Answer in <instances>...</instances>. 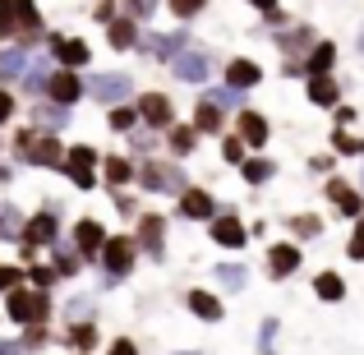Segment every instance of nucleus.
Returning <instances> with one entry per match:
<instances>
[{"label": "nucleus", "instance_id": "72a5a7b5", "mask_svg": "<svg viewBox=\"0 0 364 355\" xmlns=\"http://www.w3.org/2000/svg\"><path fill=\"white\" fill-rule=\"evenodd\" d=\"M240 176L249 180V185H267V180L277 176V161H267V157H249L245 166H240Z\"/></svg>", "mask_w": 364, "mask_h": 355}, {"label": "nucleus", "instance_id": "37998d69", "mask_svg": "<svg viewBox=\"0 0 364 355\" xmlns=\"http://www.w3.org/2000/svg\"><path fill=\"white\" fill-rule=\"evenodd\" d=\"M332 148H337L341 157H364V139H360V134H337Z\"/></svg>", "mask_w": 364, "mask_h": 355}, {"label": "nucleus", "instance_id": "0eeeda50", "mask_svg": "<svg viewBox=\"0 0 364 355\" xmlns=\"http://www.w3.org/2000/svg\"><path fill=\"white\" fill-rule=\"evenodd\" d=\"M129 92H134V79H129V74H92V79H88V97L107 102V111L111 107H124V102H129Z\"/></svg>", "mask_w": 364, "mask_h": 355}, {"label": "nucleus", "instance_id": "9d476101", "mask_svg": "<svg viewBox=\"0 0 364 355\" xmlns=\"http://www.w3.org/2000/svg\"><path fill=\"white\" fill-rule=\"evenodd\" d=\"M139 46L152 55V60H176V55L189 51V33H185V28H180V33H148Z\"/></svg>", "mask_w": 364, "mask_h": 355}, {"label": "nucleus", "instance_id": "423d86ee", "mask_svg": "<svg viewBox=\"0 0 364 355\" xmlns=\"http://www.w3.org/2000/svg\"><path fill=\"white\" fill-rule=\"evenodd\" d=\"M134 245H139L143 254L152 258V263H161V258H166V217H161V213H143Z\"/></svg>", "mask_w": 364, "mask_h": 355}, {"label": "nucleus", "instance_id": "c03bdc74", "mask_svg": "<svg viewBox=\"0 0 364 355\" xmlns=\"http://www.w3.org/2000/svg\"><path fill=\"white\" fill-rule=\"evenodd\" d=\"M65 314H70V323H83V319H92V295H74V300L65 304Z\"/></svg>", "mask_w": 364, "mask_h": 355}, {"label": "nucleus", "instance_id": "f8f14e48", "mask_svg": "<svg viewBox=\"0 0 364 355\" xmlns=\"http://www.w3.org/2000/svg\"><path fill=\"white\" fill-rule=\"evenodd\" d=\"M107 231H102L97 217H83V222H74V249H79L83 258H102V249H107Z\"/></svg>", "mask_w": 364, "mask_h": 355}, {"label": "nucleus", "instance_id": "a18cd8bd", "mask_svg": "<svg viewBox=\"0 0 364 355\" xmlns=\"http://www.w3.org/2000/svg\"><path fill=\"white\" fill-rule=\"evenodd\" d=\"M245 148H249V143L240 139V134H226V139H222V152H226V161H240V166H245Z\"/></svg>", "mask_w": 364, "mask_h": 355}, {"label": "nucleus", "instance_id": "6e6d98bb", "mask_svg": "<svg viewBox=\"0 0 364 355\" xmlns=\"http://www.w3.org/2000/svg\"><path fill=\"white\" fill-rule=\"evenodd\" d=\"M152 148V134H139V129H134V152H148Z\"/></svg>", "mask_w": 364, "mask_h": 355}, {"label": "nucleus", "instance_id": "864d4df0", "mask_svg": "<svg viewBox=\"0 0 364 355\" xmlns=\"http://www.w3.org/2000/svg\"><path fill=\"white\" fill-rule=\"evenodd\" d=\"M9 116H14V92H5V88H0V124H5Z\"/></svg>", "mask_w": 364, "mask_h": 355}, {"label": "nucleus", "instance_id": "a19ab883", "mask_svg": "<svg viewBox=\"0 0 364 355\" xmlns=\"http://www.w3.org/2000/svg\"><path fill=\"white\" fill-rule=\"evenodd\" d=\"M23 267H14V263H0V295H14L18 286H23Z\"/></svg>", "mask_w": 364, "mask_h": 355}, {"label": "nucleus", "instance_id": "6e6552de", "mask_svg": "<svg viewBox=\"0 0 364 355\" xmlns=\"http://www.w3.org/2000/svg\"><path fill=\"white\" fill-rule=\"evenodd\" d=\"M92 166H97V152H92L88 143H74V148L65 152V166H60V171H65V176H70L79 189H92V185H97Z\"/></svg>", "mask_w": 364, "mask_h": 355}, {"label": "nucleus", "instance_id": "20e7f679", "mask_svg": "<svg viewBox=\"0 0 364 355\" xmlns=\"http://www.w3.org/2000/svg\"><path fill=\"white\" fill-rule=\"evenodd\" d=\"M139 185L148 189V194H185L189 180H185V166H176V161H143L139 166Z\"/></svg>", "mask_w": 364, "mask_h": 355}, {"label": "nucleus", "instance_id": "5fc2aeb1", "mask_svg": "<svg viewBox=\"0 0 364 355\" xmlns=\"http://www.w3.org/2000/svg\"><path fill=\"white\" fill-rule=\"evenodd\" d=\"M116 208H120V213H124V217H134V213H139V203H134V198H129V194H120V198H116Z\"/></svg>", "mask_w": 364, "mask_h": 355}, {"label": "nucleus", "instance_id": "bf43d9fd", "mask_svg": "<svg viewBox=\"0 0 364 355\" xmlns=\"http://www.w3.org/2000/svg\"><path fill=\"white\" fill-rule=\"evenodd\" d=\"M360 194H364V166H360Z\"/></svg>", "mask_w": 364, "mask_h": 355}, {"label": "nucleus", "instance_id": "58836bf2", "mask_svg": "<svg viewBox=\"0 0 364 355\" xmlns=\"http://www.w3.org/2000/svg\"><path fill=\"white\" fill-rule=\"evenodd\" d=\"M139 124V107H111V129L116 134H134Z\"/></svg>", "mask_w": 364, "mask_h": 355}, {"label": "nucleus", "instance_id": "f257e3e1", "mask_svg": "<svg viewBox=\"0 0 364 355\" xmlns=\"http://www.w3.org/2000/svg\"><path fill=\"white\" fill-rule=\"evenodd\" d=\"M5 314L18 323V328H42V323L51 319V300H46V291L18 286L14 295H5Z\"/></svg>", "mask_w": 364, "mask_h": 355}, {"label": "nucleus", "instance_id": "4c0bfd02", "mask_svg": "<svg viewBox=\"0 0 364 355\" xmlns=\"http://www.w3.org/2000/svg\"><path fill=\"white\" fill-rule=\"evenodd\" d=\"M28 282H33V291H51V286L60 282V272L46 267V263H33V267H28Z\"/></svg>", "mask_w": 364, "mask_h": 355}, {"label": "nucleus", "instance_id": "dca6fc26", "mask_svg": "<svg viewBox=\"0 0 364 355\" xmlns=\"http://www.w3.org/2000/svg\"><path fill=\"white\" fill-rule=\"evenodd\" d=\"M180 217H189V222H213L217 217V198L208 194V189L189 185L185 194H180Z\"/></svg>", "mask_w": 364, "mask_h": 355}, {"label": "nucleus", "instance_id": "ea45409f", "mask_svg": "<svg viewBox=\"0 0 364 355\" xmlns=\"http://www.w3.org/2000/svg\"><path fill=\"white\" fill-rule=\"evenodd\" d=\"M217 277H222L226 291H245V282H249V272H245L240 263H222V267H217Z\"/></svg>", "mask_w": 364, "mask_h": 355}, {"label": "nucleus", "instance_id": "9b49d317", "mask_svg": "<svg viewBox=\"0 0 364 355\" xmlns=\"http://www.w3.org/2000/svg\"><path fill=\"white\" fill-rule=\"evenodd\" d=\"M139 120L148 124V129H171L176 107H171L166 92H148V97H139Z\"/></svg>", "mask_w": 364, "mask_h": 355}, {"label": "nucleus", "instance_id": "bb28decb", "mask_svg": "<svg viewBox=\"0 0 364 355\" xmlns=\"http://www.w3.org/2000/svg\"><path fill=\"white\" fill-rule=\"evenodd\" d=\"M51 74H55V70L46 65V55H37V60L28 65V74H23V88L33 92L37 102H42V97H46V88H51Z\"/></svg>", "mask_w": 364, "mask_h": 355}, {"label": "nucleus", "instance_id": "4468645a", "mask_svg": "<svg viewBox=\"0 0 364 355\" xmlns=\"http://www.w3.org/2000/svg\"><path fill=\"white\" fill-rule=\"evenodd\" d=\"M46 97L60 102V107H74L79 97H88V83H83L74 70H55V74H51V88H46Z\"/></svg>", "mask_w": 364, "mask_h": 355}, {"label": "nucleus", "instance_id": "79ce46f5", "mask_svg": "<svg viewBox=\"0 0 364 355\" xmlns=\"http://www.w3.org/2000/svg\"><path fill=\"white\" fill-rule=\"evenodd\" d=\"M291 231H295V240H318V231H323V222L318 217H291Z\"/></svg>", "mask_w": 364, "mask_h": 355}, {"label": "nucleus", "instance_id": "cd10ccee", "mask_svg": "<svg viewBox=\"0 0 364 355\" xmlns=\"http://www.w3.org/2000/svg\"><path fill=\"white\" fill-rule=\"evenodd\" d=\"M55 258H51V267H55V272H60V277H79L83 272V254H79V249H74V245H65V240H55Z\"/></svg>", "mask_w": 364, "mask_h": 355}, {"label": "nucleus", "instance_id": "f3484780", "mask_svg": "<svg viewBox=\"0 0 364 355\" xmlns=\"http://www.w3.org/2000/svg\"><path fill=\"white\" fill-rule=\"evenodd\" d=\"M185 309L194 314V319H203V323H222V319H226V309H222V295L203 291V286L185 291Z\"/></svg>", "mask_w": 364, "mask_h": 355}, {"label": "nucleus", "instance_id": "3c124183", "mask_svg": "<svg viewBox=\"0 0 364 355\" xmlns=\"http://www.w3.org/2000/svg\"><path fill=\"white\" fill-rule=\"evenodd\" d=\"M124 5H129V18H152V5H157V0H124Z\"/></svg>", "mask_w": 364, "mask_h": 355}, {"label": "nucleus", "instance_id": "39448f33", "mask_svg": "<svg viewBox=\"0 0 364 355\" xmlns=\"http://www.w3.org/2000/svg\"><path fill=\"white\" fill-rule=\"evenodd\" d=\"M55 240H60V213H55V208H42V213H33L23 222V240H18V245L42 249V245H55Z\"/></svg>", "mask_w": 364, "mask_h": 355}, {"label": "nucleus", "instance_id": "473e14b6", "mask_svg": "<svg viewBox=\"0 0 364 355\" xmlns=\"http://www.w3.org/2000/svg\"><path fill=\"white\" fill-rule=\"evenodd\" d=\"M314 295H318V300H332V304H337L341 295H346V282H341L337 272H318V277H314Z\"/></svg>", "mask_w": 364, "mask_h": 355}, {"label": "nucleus", "instance_id": "ddd939ff", "mask_svg": "<svg viewBox=\"0 0 364 355\" xmlns=\"http://www.w3.org/2000/svg\"><path fill=\"white\" fill-rule=\"evenodd\" d=\"M328 203L337 208L341 217H355V222L364 217V194H360L355 185H346V180H337V176L328 180Z\"/></svg>", "mask_w": 364, "mask_h": 355}, {"label": "nucleus", "instance_id": "2eb2a0df", "mask_svg": "<svg viewBox=\"0 0 364 355\" xmlns=\"http://www.w3.org/2000/svg\"><path fill=\"white\" fill-rule=\"evenodd\" d=\"M208 226H213V240H217L222 249H240V245H249V231H245V222L231 213V208H226V213H217Z\"/></svg>", "mask_w": 364, "mask_h": 355}, {"label": "nucleus", "instance_id": "8fccbe9b", "mask_svg": "<svg viewBox=\"0 0 364 355\" xmlns=\"http://www.w3.org/2000/svg\"><path fill=\"white\" fill-rule=\"evenodd\" d=\"M203 5H208V0H171V9H176L180 18H194V14H198Z\"/></svg>", "mask_w": 364, "mask_h": 355}, {"label": "nucleus", "instance_id": "f03ea898", "mask_svg": "<svg viewBox=\"0 0 364 355\" xmlns=\"http://www.w3.org/2000/svg\"><path fill=\"white\" fill-rule=\"evenodd\" d=\"M134 258H139V245H134V235H111L107 249H102V286H120L124 277L134 272Z\"/></svg>", "mask_w": 364, "mask_h": 355}, {"label": "nucleus", "instance_id": "c9c22d12", "mask_svg": "<svg viewBox=\"0 0 364 355\" xmlns=\"http://www.w3.org/2000/svg\"><path fill=\"white\" fill-rule=\"evenodd\" d=\"M203 97L217 102L222 111H245V92H240V88H208Z\"/></svg>", "mask_w": 364, "mask_h": 355}, {"label": "nucleus", "instance_id": "4d7b16f0", "mask_svg": "<svg viewBox=\"0 0 364 355\" xmlns=\"http://www.w3.org/2000/svg\"><path fill=\"white\" fill-rule=\"evenodd\" d=\"M0 355H23V346L18 341H0Z\"/></svg>", "mask_w": 364, "mask_h": 355}, {"label": "nucleus", "instance_id": "aec40b11", "mask_svg": "<svg viewBox=\"0 0 364 355\" xmlns=\"http://www.w3.org/2000/svg\"><path fill=\"white\" fill-rule=\"evenodd\" d=\"M51 60H60L65 70H79V65H88V42H79V37H51Z\"/></svg>", "mask_w": 364, "mask_h": 355}, {"label": "nucleus", "instance_id": "49530a36", "mask_svg": "<svg viewBox=\"0 0 364 355\" xmlns=\"http://www.w3.org/2000/svg\"><path fill=\"white\" fill-rule=\"evenodd\" d=\"M18 346H23V355H33L37 346H46V323H42V328H23V341H18Z\"/></svg>", "mask_w": 364, "mask_h": 355}, {"label": "nucleus", "instance_id": "c85d7f7f", "mask_svg": "<svg viewBox=\"0 0 364 355\" xmlns=\"http://www.w3.org/2000/svg\"><path fill=\"white\" fill-rule=\"evenodd\" d=\"M28 65H33L28 46H9V51H0V79H23Z\"/></svg>", "mask_w": 364, "mask_h": 355}, {"label": "nucleus", "instance_id": "2f4dec72", "mask_svg": "<svg viewBox=\"0 0 364 355\" xmlns=\"http://www.w3.org/2000/svg\"><path fill=\"white\" fill-rule=\"evenodd\" d=\"M309 102H314V107H337V102H341L337 79H332V74H323V79H309Z\"/></svg>", "mask_w": 364, "mask_h": 355}, {"label": "nucleus", "instance_id": "393cba45", "mask_svg": "<svg viewBox=\"0 0 364 355\" xmlns=\"http://www.w3.org/2000/svg\"><path fill=\"white\" fill-rule=\"evenodd\" d=\"M65 341H70V351H74V355H92V351H97V323H92V319L70 323Z\"/></svg>", "mask_w": 364, "mask_h": 355}, {"label": "nucleus", "instance_id": "b1692460", "mask_svg": "<svg viewBox=\"0 0 364 355\" xmlns=\"http://www.w3.org/2000/svg\"><path fill=\"white\" fill-rule=\"evenodd\" d=\"M258 83H263V70H258L254 60H231L226 65V88L249 92V88H258Z\"/></svg>", "mask_w": 364, "mask_h": 355}, {"label": "nucleus", "instance_id": "e2e57ef3", "mask_svg": "<svg viewBox=\"0 0 364 355\" xmlns=\"http://www.w3.org/2000/svg\"><path fill=\"white\" fill-rule=\"evenodd\" d=\"M258 355H277V351H258Z\"/></svg>", "mask_w": 364, "mask_h": 355}, {"label": "nucleus", "instance_id": "4be33fe9", "mask_svg": "<svg viewBox=\"0 0 364 355\" xmlns=\"http://www.w3.org/2000/svg\"><path fill=\"white\" fill-rule=\"evenodd\" d=\"M332 65H337V46H332V42H314L309 60H300V74L323 79V74H332Z\"/></svg>", "mask_w": 364, "mask_h": 355}, {"label": "nucleus", "instance_id": "7c9ffc66", "mask_svg": "<svg viewBox=\"0 0 364 355\" xmlns=\"http://www.w3.org/2000/svg\"><path fill=\"white\" fill-rule=\"evenodd\" d=\"M102 166H107V185H111V189H120V185H129V180H139V166H134L129 157H107Z\"/></svg>", "mask_w": 364, "mask_h": 355}, {"label": "nucleus", "instance_id": "13d9d810", "mask_svg": "<svg viewBox=\"0 0 364 355\" xmlns=\"http://www.w3.org/2000/svg\"><path fill=\"white\" fill-rule=\"evenodd\" d=\"M254 5H258V9H277V0H254Z\"/></svg>", "mask_w": 364, "mask_h": 355}, {"label": "nucleus", "instance_id": "a211bd4d", "mask_svg": "<svg viewBox=\"0 0 364 355\" xmlns=\"http://www.w3.org/2000/svg\"><path fill=\"white\" fill-rule=\"evenodd\" d=\"M171 74H176V79H185V83H203L208 74H213V55L185 51V55H176V60H171Z\"/></svg>", "mask_w": 364, "mask_h": 355}, {"label": "nucleus", "instance_id": "680f3d73", "mask_svg": "<svg viewBox=\"0 0 364 355\" xmlns=\"http://www.w3.org/2000/svg\"><path fill=\"white\" fill-rule=\"evenodd\" d=\"M180 355H203V351H180Z\"/></svg>", "mask_w": 364, "mask_h": 355}, {"label": "nucleus", "instance_id": "603ef678", "mask_svg": "<svg viewBox=\"0 0 364 355\" xmlns=\"http://www.w3.org/2000/svg\"><path fill=\"white\" fill-rule=\"evenodd\" d=\"M107 355H139V346H134L129 337H116V341H111V351H107Z\"/></svg>", "mask_w": 364, "mask_h": 355}, {"label": "nucleus", "instance_id": "09e8293b", "mask_svg": "<svg viewBox=\"0 0 364 355\" xmlns=\"http://www.w3.org/2000/svg\"><path fill=\"white\" fill-rule=\"evenodd\" d=\"M277 328H282L277 319H263V328H258V351H272V337H277Z\"/></svg>", "mask_w": 364, "mask_h": 355}, {"label": "nucleus", "instance_id": "a878e982", "mask_svg": "<svg viewBox=\"0 0 364 355\" xmlns=\"http://www.w3.org/2000/svg\"><path fill=\"white\" fill-rule=\"evenodd\" d=\"M194 129L198 134H222L226 129V111L222 107H217V102H198V107H194Z\"/></svg>", "mask_w": 364, "mask_h": 355}, {"label": "nucleus", "instance_id": "c756f323", "mask_svg": "<svg viewBox=\"0 0 364 355\" xmlns=\"http://www.w3.org/2000/svg\"><path fill=\"white\" fill-rule=\"evenodd\" d=\"M107 37H111V46H120V51L139 46V18H111V23H107Z\"/></svg>", "mask_w": 364, "mask_h": 355}, {"label": "nucleus", "instance_id": "1a4fd4ad", "mask_svg": "<svg viewBox=\"0 0 364 355\" xmlns=\"http://www.w3.org/2000/svg\"><path fill=\"white\" fill-rule=\"evenodd\" d=\"M300 263H304V254H300V245H295V240H277V245L267 249V272H272L277 282L295 277V272H300Z\"/></svg>", "mask_w": 364, "mask_h": 355}, {"label": "nucleus", "instance_id": "5701e85b", "mask_svg": "<svg viewBox=\"0 0 364 355\" xmlns=\"http://www.w3.org/2000/svg\"><path fill=\"white\" fill-rule=\"evenodd\" d=\"M235 129H240V139L249 143V148H263V143H267V134H272V129H267V120L263 116H258V111H240V116H235Z\"/></svg>", "mask_w": 364, "mask_h": 355}, {"label": "nucleus", "instance_id": "412c9836", "mask_svg": "<svg viewBox=\"0 0 364 355\" xmlns=\"http://www.w3.org/2000/svg\"><path fill=\"white\" fill-rule=\"evenodd\" d=\"M65 152H70V148H65L55 134H42V139L33 143V157H28V166H55V171H60V166H65Z\"/></svg>", "mask_w": 364, "mask_h": 355}, {"label": "nucleus", "instance_id": "6ab92c4d", "mask_svg": "<svg viewBox=\"0 0 364 355\" xmlns=\"http://www.w3.org/2000/svg\"><path fill=\"white\" fill-rule=\"evenodd\" d=\"M65 120H70V107H60V102H51V97L33 102V129L55 134V129H65Z\"/></svg>", "mask_w": 364, "mask_h": 355}, {"label": "nucleus", "instance_id": "052dcab7", "mask_svg": "<svg viewBox=\"0 0 364 355\" xmlns=\"http://www.w3.org/2000/svg\"><path fill=\"white\" fill-rule=\"evenodd\" d=\"M360 55H364V28H360Z\"/></svg>", "mask_w": 364, "mask_h": 355}, {"label": "nucleus", "instance_id": "f704fd0d", "mask_svg": "<svg viewBox=\"0 0 364 355\" xmlns=\"http://www.w3.org/2000/svg\"><path fill=\"white\" fill-rule=\"evenodd\" d=\"M166 143H171V152H176V157H189V152H194V143H198V129H194V124H180V129L166 134Z\"/></svg>", "mask_w": 364, "mask_h": 355}, {"label": "nucleus", "instance_id": "e433bc0d", "mask_svg": "<svg viewBox=\"0 0 364 355\" xmlns=\"http://www.w3.org/2000/svg\"><path fill=\"white\" fill-rule=\"evenodd\" d=\"M0 240H23V217H18V208H0Z\"/></svg>", "mask_w": 364, "mask_h": 355}, {"label": "nucleus", "instance_id": "de8ad7c7", "mask_svg": "<svg viewBox=\"0 0 364 355\" xmlns=\"http://www.w3.org/2000/svg\"><path fill=\"white\" fill-rule=\"evenodd\" d=\"M346 254L355 258V263H364V217L355 222V235H350V245H346Z\"/></svg>", "mask_w": 364, "mask_h": 355}, {"label": "nucleus", "instance_id": "7ed1b4c3", "mask_svg": "<svg viewBox=\"0 0 364 355\" xmlns=\"http://www.w3.org/2000/svg\"><path fill=\"white\" fill-rule=\"evenodd\" d=\"M37 33H42V18H37L33 0H0V37H23V42H33Z\"/></svg>", "mask_w": 364, "mask_h": 355}]
</instances>
